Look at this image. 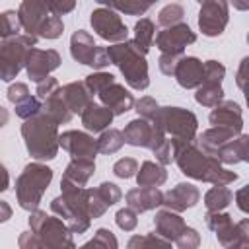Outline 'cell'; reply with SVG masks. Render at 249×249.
<instances>
[{
  "label": "cell",
  "instance_id": "obj_1",
  "mask_svg": "<svg viewBox=\"0 0 249 249\" xmlns=\"http://www.w3.org/2000/svg\"><path fill=\"white\" fill-rule=\"evenodd\" d=\"M76 0H23L18 16L27 35L56 39L62 33V19L58 16L74 10Z\"/></svg>",
  "mask_w": 249,
  "mask_h": 249
},
{
  "label": "cell",
  "instance_id": "obj_2",
  "mask_svg": "<svg viewBox=\"0 0 249 249\" xmlns=\"http://www.w3.org/2000/svg\"><path fill=\"white\" fill-rule=\"evenodd\" d=\"M175 161L179 169L198 181H206L212 185H228L237 179V173L224 169L220 160L208 152H204L198 144L191 142H181L177 140V150H175Z\"/></svg>",
  "mask_w": 249,
  "mask_h": 249
},
{
  "label": "cell",
  "instance_id": "obj_3",
  "mask_svg": "<svg viewBox=\"0 0 249 249\" xmlns=\"http://www.w3.org/2000/svg\"><path fill=\"white\" fill-rule=\"evenodd\" d=\"M58 123L45 111L25 119L21 126V136L25 140L27 152L35 160H53L60 146V136L56 132Z\"/></svg>",
  "mask_w": 249,
  "mask_h": 249
},
{
  "label": "cell",
  "instance_id": "obj_4",
  "mask_svg": "<svg viewBox=\"0 0 249 249\" xmlns=\"http://www.w3.org/2000/svg\"><path fill=\"white\" fill-rule=\"evenodd\" d=\"M111 62L119 66L123 72L126 84L134 89H146L150 80H148V64L144 58V51L136 45V41H121L113 47L107 49Z\"/></svg>",
  "mask_w": 249,
  "mask_h": 249
},
{
  "label": "cell",
  "instance_id": "obj_5",
  "mask_svg": "<svg viewBox=\"0 0 249 249\" xmlns=\"http://www.w3.org/2000/svg\"><path fill=\"white\" fill-rule=\"evenodd\" d=\"M51 179H53L51 167L41 163H27L16 181V195H18L19 206L25 210H35Z\"/></svg>",
  "mask_w": 249,
  "mask_h": 249
},
{
  "label": "cell",
  "instance_id": "obj_6",
  "mask_svg": "<svg viewBox=\"0 0 249 249\" xmlns=\"http://www.w3.org/2000/svg\"><path fill=\"white\" fill-rule=\"evenodd\" d=\"M152 123L167 136L171 134V138L181 140V142H191L195 140L196 134V117L181 107H161L158 109V113L154 115Z\"/></svg>",
  "mask_w": 249,
  "mask_h": 249
},
{
  "label": "cell",
  "instance_id": "obj_7",
  "mask_svg": "<svg viewBox=\"0 0 249 249\" xmlns=\"http://www.w3.org/2000/svg\"><path fill=\"white\" fill-rule=\"evenodd\" d=\"M37 37L33 35H16L10 39H4L0 49V74L4 82H10L18 76V72L25 66L27 53L31 47H35Z\"/></svg>",
  "mask_w": 249,
  "mask_h": 249
},
{
  "label": "cell",
  "instance_id": "obj_8",
  "mask_svg": "<svg viewBox=\"0 0 249 249\" xmlns=\"http://www.w3.org/2000/svg\"><path fill=\"white\" fill-rule=\"evenodd\" d=\"M29 226H31V231L37 235L39 243L41 245H47V247H72V239H70V233L62 220L54 218V216H47V212H33L31 218H29Z\"/></svg>",
  "mask_w": 249,
  "mask_h": 249
},
{
  "label": "cell",
  "instance_id": "obj_9",
  "mask_svg": "<svg viewBox=\"0 0 249 249\" xmlns=\"http://www.w3.org/2000/svg\"><path fill=\"white\" fill-rule=\"evenodd\" d=\"M70 54L74 60L82 62V64H88V66H93L97 70L105 68L107 64H111V56L107 53V49H101L93 43V37L84 31V29H78L72 39H70Z\"/></svg>",
  "mask_w": 249,
  "mask_h": 249
},
{
  "label": "cell",
  "instance_id": "obj_10",
  "mask_svg": "<svg viewBox=\"0 0 249 249\" xmlns=\"http://www.w3.org/2000/svg\"><path fill=\"white\" fill-rule=\"evenodd\" d=\"M91 27L95 29V33L111 43H121L126 41L128 37V29L126 25L121 21V18L111 10V8H97L91 12Z\"/></svg>",
  "mask_w": 249,
  "mask_h": 249
},
{
  "label": "cell",
  "instance_id": "obj_11",
  "mask_svg": "<svg viewBox=\"0 0 249 249\" xmlns=\"http://www.w3.org/2000/svg\"><path fill=\"white\" fill-rule=\"evenodd\" d=\"M123 134H124V142L126 144L142 146V148H150V150H154L160 142H163L167 138L154 123H150V119H144V117L130 121L124 126Z\"/></svg>",
  "mask_w": 249,
  "mask_h": 249
},
{
  "label": "cell",
  "instance_id": "obj_12",
  "mask_svg": "<svg viewBox=\"0 0 249 249\" xmlns=\"http://www.w3.org/2000/svg\"><path fill=\"white\" fill-rule=\"evenodd\" d=\"M228 23V2L226 0H204L198 14V27L206 37H216Z\"/></svg>",
  "mask_w": 249,
  "mask_h": 249
},
{
  "label": "cell",
  "instance_id": "obj_13",
  "mask_svg": "<svg viewBox=\"0 0 249 249\" xmlns=\"http://www.w3.org/2000/svg\"><path fill=\"white\" fill-rule=\"evenodd\" d=\"M60 64V56L56 51L53 49H47V51H41V49H29L27 53V60H25V70H27V76L33 80V82H43L45 78H49V74L58 68Z\"/></svg>",
  "mask_w": 249,
  "mask_h": 249
},
{
  "label": "cell",
  "instance_id": "obj_14",
  "mask_svg": "<svg viewBox=\"0 0 249 249\" xmlns=\"http://www.w3.org/2000/svg\"><path fill=\"white\" fill-rule=\"evenodd\" d=\"M196 35L187 23H175L156 35V45L161 53H183L187 45L195 43Z\"/></svg>",
  "mask_w": 249,
  "mask_h": 249
},
{
  "label": "cell",
  "instance_id": "obj_15",
  "mask_svg": "<svg viewBox=\"0 0 249 249\" xmlns=\"http://www.w3.org/2000/svg\"><path fill=\"white\" fill-rule=\"evenodd\" d=\"M60 146L72 156V158H89L93 160L95 154L99 152L97 140H93L89 134L80 132V130H66L60 134Z\"/></svg>",
  "mask_w": 249,
  "mask_h": 249
},
{
  "label": "cell",
  "instance_id": "obj_16",
  "mask_svg": "<svg viewBox=\"0 0 249 249\" xmlns=\"http://www.w3.org/2000/svg\"><path fill=\"white\" fill-rule=\"evenodd\" d=\"M173 76L181 88H198L204 82V62H200L196 56H183Z\"/></svg>",
  "mask_w": 249,
  "mask_h": 249
},
{
  "label": "cell",
  "instance_id": "obj_17",
  "mask_svg": "<svg viewBox=\"0 0 249 249\" xmlns=\"http://www.w3.org/2000/svg\"><path fill=\"white\" fill-rule=\"evenodd\" d=\"M210 123L214 126H222V128H228L235 134L241 132V126H243V121H241V109L237 103L233 101H222L214 107V111L210 113Z\"/></svg>",
  "mask_w": 249,
  "mask_h": 249
},
{
  "label": "cell",
  "instance_id": "obj_18",
  "mask_svg": "<svg viewBox=\"0 0 249 249\" xmlns=\"http://www.w3.org/2000/svg\"><path fill=\"white\" fill-rule=\"evenodd\" d=\"M97 95H99L101 103H103L105 107H109L115 115H123V113H126V111H130L132 105H134V97H132L121 84H117V82H111V84H109L107 88H103Z\"/></svg>",
  "mask_w": 249,
  "mask_h": 249
},
{
  "label": "cell",
  "instance_id": "obj_19",
  "mask_svg": "<svg viewBox=\"0 0 249 249\" xmlns=\"http://www.w3.org/2000/svg\"><path fill=\"white\" fill-rule=\"evenodd\" d=\"M95 171V163L89 158H72V161L68 163L60 187H84L88 183V179L93 175Z\"/></svg>",
  "mask_w": 249,
  "mask_h": 249
},
{
  "label": "cell",
  "instance_id": "obj_20",
  "mask_svg": "<svg viewBox=\"0 0 249 249\" xmlns=\"http://www.w3.org/2000/svg\"><path fill=\"white\" fill-rule=\"evenodd\" d=\"M198 189L191 183H179L163 195V204L171 210H185L198 202Z\"/></svg>",
  "mask_w": 249,
  "mask_h": 249
},
{
  "label": "cell",
  "instance_id": "obj_21",
  "mask_svg": "<svg viewBox=\"0 0 249 249\" xmlns=\"http://www.w3.org/2000/svg\"><path fill=\"white\" fill-rule=\"evenodd\" d=\"M126 202L136 212H146V210H152V208L163 204V193L158 187H140L138 185V189H132L126 193Z\"/></svg>",
  "mask_w": 249,
  "mask_h": 249
},
{
  "label": "cell",
  "instance_id": "obj_22",
  "mask_svg": "<svg viewBox=\"0 0 249 249\" xmlns=\"http://www.w3.org/2000/svg\"><path fill=\"white\" fill-rule=\"evenodd\" d=\"M113 111L105 105H97V103H89L84 113H82V124L89 130V132H103L111 121H113Z\"/></svg>",
  "mask_w": 249,
  "mask_h": 249
},
{
  "label": "cell",
  "instance_id": "obj_23",
  "mask_svg": "<svg viewBox=\"0 0 249 249\" xmlns=\"http://www.w3.org/2000/svg\"><path fill=\"white\" fill-rule=\"evenodd\" d=\"M60 91H62V97H64V101L68 103V107H70V111L72 113H84V109L93 101L91 97V91L88 89V86H86V82H72V84H66L64 88H60Z\"/></svg>",
  "mask_w": 249,
  "mask_h": 249
},
{
  "label": "cell",
  "instance_id": "obj_24",
  "mask_svg": "<svg viewBox=\"0 0 249 249\" xmlns=\"http://www.w3.org/2000/svg\"><path fill=\"white\" fill-rule=\"evenodd\" d=\"M216 158L222 163H237V161H249V134L231 138L228 144H224Z\"/></svg>",
  "mask_w": 249,
  "mask_h": 249
},
{
  "label": "cell",
  "instance_id": "obj_25",
  "mask_svg": "<svg viewBox=\"0 0 249 249\" xmlns=\"http://www.w3.org/2000/svg\"><path fill=\"white\" fill-rule=\"evenodd\" d=\"M154 224H156V231H158L160 235L167 237L169 241H171V239L177 241V237L187 230L183 218L177 216V214L171 212V210H161V212H158Z\"/></svg>",
  "mask_w": 249,
  "mask_h": 249
},
{
  "label": "cell",
  "instance_id": "obj_26",
  "mask_svg": "<svg viewBox=\"0 0 249 249\" xmlns=\"http://www.w3.org/2000/svg\"><path fill=\"white\" fill-rule=\"evenodd\" d=\"M165 179H167L165 169L154 161H144L140 165V171L136 173V181L140 187H160Z\"/></svg>",
  "mask_w": 249,
  "mask_h": 249
},
{
  "label": "cell",
  "instance_id": "obj_27",
  "mask_svg": "<svg viewBox=\"0 0 249 249\" xmlns=\"http://www.w3.org/2000/svg\"><path fill=\"white\" fill-rule=\"evenodd\" d=\"M43 111L45 113H49L58 124H62V123H68L70 119H72V111H70V107H68V103L64 101V97H62V91L58 89L54 95H51L47 101H45V105H43Z\"/></svg>",
  "mask_w": 249,
  "mask_h": 249
},
{
  "label": "cell",
  "instance_id": "obj_28",
  "mask_svg": "<svg viewBox=\"0 0 249 249\" xmlns=\"http://www.w3.org/2000/svg\"><path fill=\"white\" fill-rule=\"evenodd\" d=\"M222 97H224V91H222V86L218 82H202L195 93V99L196 103L204 105V107H216L218 103H222Z\"/></svg>",
  "mask_w": 249,
  "mask_h": 249
},
{
  "label": "cell",
  "instance_id": "obj_29",
  "mask_svg": "<svg viewBox=\"0 0 249 249\" xmlns=\"http://www.w3.org/2000/svg\"><path fill=\"white\" fill-rule=\"evenodd\" d=\"M231 198H233V193L226 185H214L206 193L204 204H206L208 210H222V208H226L231 202Z\"/></svg>",
  "mask_w": 249,
  "mask_h": 249
},
{
  "label": "cell",
  "instance_id": "obj_30",
  "mask_svg": "<svg viewBox=\"0 0 249 249\" xmlns=\"http://www.w3.org/2000/svg\"><path fill=\"white\" fill-rule=\"evenodd\" d=\"M95 2L105 4L111 10H119V12L128 14V16H142L152 6L146 0H95Z\"/></svg>",
  "mask_w": 249,
  "mask_h": 249
},
{
  "label": "cell",
  "instance_id": "obj_31",
  "mask_svg": "<svg viewBox=\"0 0 249 249\" xmlns=\"http://www.w3.org/2000/svg\"><path fill=\"white\" fill-rule=\"evenodd\" d=\"M154 37H156V27H154V23H152L148 18H142V19L134 25V41H136V45H138L144 53H148L150 47H152V43H154Z\"/></svg>",
  "mask_w": 249,
  "mask_h": 249
},
{
  "label": "cell",
  "instance_id": "obj_32",
  "mask_svg": "<svg viewBox=\"0 0 249 249\" xmlns=\"http://www.w3.org/2000/svg\"><path fill=\"white\" fill-rule=\"evenodd\" d=\"M123 144H124V134L117 128L103 130L99 140H97V148L101 154H115Z\"/></svg>",
  "mask_w": 249,
  "mask_h": 249
},
{
  "label": "cell",
  "instance_id": "obj_33",
  "mask_svg": "<svg viewBox=\"0 0 249 249\" xmlns=\"http://www.w3.org/2000/svg\"><path fill=\"white\" fill-rule=\"evenodd\" d=\"M183 16H185V10L179 4H169V6L161 8V12L158 14V23L161 27H171L175 23H181Z\"/></svg>",
  "mask_w": 249,
  "mask_h": 249
},
{
  "label": "cell",
  "instance_id": "obj_34",
  "mask_svg": "<svg viewBox=\"0 0 249 249\" xmlns=\"http://www.w3.org/2000/svg\"><path fill=\"white\" fill-rule=\"evenodd\" d=\"M41 111H43V105H41L39 97H31L29 95L23 101L16 103V115L21 117V119H29V117H33V115H37Z\"/></svg>",
  "mask_w": 249,
  "mask_h": 249
},
{
  "label": "cell",
  "instance_id": "obj_35",
  "mask_svg": "<svg viewBox=\"0 0 249 249\" xmlns=\"http://www.w3.org/2000/svg\"><path fill=\"white\" fill-rule=\"evenodd\" d=\"M19 27H21V21H19V16L16 12L8 10V12L2 14V39L16 37Z\"/></svg>",
  "mask_w": 249,
  "mask_h": 249
},
{
  "label": "cell",
  "instance_id": "obj_36",
  "mask_svg": "<svg viewBox=\"0 0 249 249\" xmlns=\"http://www.w3.org/2000/svg\"><path fill=\"white\" fill-rule=\"evenodd\" d=\"M111 82H115V76L109 74V72H95V74H89V76L86 78V86H88V89L91 91V95L99 93V91H101L103 88H107Z\"/></svg>",
  "mask_w": 249,
  "mask_h": 249
},
{
  "label": "cell",
  "instance_id": "obj_37",
  "mask_svg": "<svg viewBox=\"0 0 249 249\" xmlns=\"http://www.w3.org/2000/svg\"><path fill=\"white\" fill-rule=\"evenodd\" d=\"M136 171H138V163H136V160H132V158H123V160H119V161L113 165V173H115L117 177H121V179H128V177H132Z\"/></svg>",
  "mask_w": 249,
  "mask_h": 249
},
{
  "label": "cell",
  "instance_id": "obj_38",
  "mask_svg": "<svg viewBox=\"0 0 249 249\" xmlns=\"http://www.w3.org/2000/svg\"><path fill=\"white\" fill-rule=\"evenodd\" d=\"M181 58H183V53H161V56H160V70L165 76H173Z\"/></svg>",
  "mask_w": 249,
  "mask_h": 249
},
{
  "label": "cell",
  "instance_id": "obj_39",
  "mask_svg": "<svg viewBox=\"0 0 249 249\" xmlns=\"http://www.w3.org/2000/svg\"><path fill=\"white\" fill-rule=\"evenodd\" d=\"M224 74H226V68L220 62H216V60H206L204 62V80L206 82H218V84H222Z\"/></svg>",
  "mask_w": 249,
  "mask_h": 249
},
{
  "label": "cell",
  "instance_id": "obj_40",
  "mask_svg": "<svg viewBox=\"0 0 249 249\" xmlns=\"http://www.w3.org/2000/svg\"><path fill=\"white\" fill-rule=\"evenodd\" d=\"M117 226H119L121 230H124V231L134 230V226H136V210L130 208V206L119 210V212H117Z\"/></svg>",
  "mask_w": 249,
  "mask_h": 249
},
{
  "label": "cell",
  "instance_id": "obj_41",
  "mask_svg": "<svg viewBox=\"0 0 249 249\" xmlns=\"http://www.w3.org/2000/svg\"><path fill=\"white\" fill-rule=\"evenodd\" d=\"M58 89H60V86H58V82H56L54 78H45L43 82L37 84V97H39L41 101H47V99H49L51 95H54Z\"/></svg>",
  "mask_w": 249,
  "mask_h": 249
},
{
  "label": "cell",
  "instance_id": "obj_42",
  "mask_svg": "<svg viewBox=\"0 0 249 249\" xmlns=\"http://www.w3.org/2000/svg\"><path fill=\"white\" fill-rule=\"evenodd\" d=\"M158 103H156V99H152V97H142V99H138L136 101V111H138V115L140 117H144V119H154V115L158 113Z\"/></svg>",
  "mask_w": 249,
  "mask_h": 249
},
{
  "label": "cell",
  "instance_id": "obj_43",
  "mask_svg": "<svg viewBox=\"0 0 249 249\" xmlns=\"http://www.w3.org/2000/svg\"><path fill=\"white\" fill-rule=\"evenodd\" d=\"M97 191L101 193L103 200H105L109 206H113L115 202L121 200V191H119V187H117L115 183H101V185L97 187Z\"/></svg>",
  "mask_w": 249,
  "mask_h": 249
},
{
  "label": "cell",
  "instance_id": "obj_44",
  "mask_svg": "<svg viewBox=\"0 0 249 249\" xmlns=\"http://www.w3.org/2000/svg\"><path fill=\"white\" fill-rule=\"evenodd\" d=\"M91 245H93V247H99V245H101V247H109V245H111V247H117V239L111 235L109 230H103V228H101V230L95 231V237L86 243V247H91Z\"/></svg>",
  "mask_w": 249,
  "mask_h": 249
},
{
  "label": "cell",
  "instance_id": "obj_45",
  "mask_svg": "<svg viewBox=\"0 0 249 249\" xmlns=\"http://www.w3.org/2000/svg\"><path fill=\"white\" fill-rule=\"evenodd\" d=\"M233 245H249V218H245V220L235 224Z\"/></svg>",
  "mask_w": 249,
  "mask_h": 249
},
{
  "label": "cell",
  "instance_id": "obj_46",
  "mask_svg": "<svg viewBox=\"0 0 249 249\" xmlns=\"http://www.w3.org/2000/svg\"><path fill=\"white\" fill-rule=\"evenodd\" d=\"M25 97H29V89H27L25 84H14V86H10V89H8V99H10L12 103H19V101H23Z\"/></svg>",
  "mask_w": 249,
  "mask_h": 249
},
{
  "label": "cell",
  "instance_id": "obj_47",
  "mask_svg": "<svg viewBox=\"0 0 249 249\" xmlns=\"http://www.w3.org/2000/svg\"><path fill=\"white\" fill-rule=\"evenodd\" d=\"M235 82H237V86H239L241 89L249 86V56L241 60V64H239V68H237Z\"/></svg>",
  "mask_w": 249,
  "mask_h": 249
},
{
  "label": "cell",
  "instance_id": "obj_48",
  "mask_svg": "<svg viewBox=\"0 0 249 249\" xmlns=\"http://www.w3.org/2000/svg\"><path fill=\"white\" fill-rule=\"evenodd\" d=\"M235 202H237V208L247 212L249 214V185H245L243 189H239L235 193Z\"/></svg>",
  "mask_w": 249,
  "mask_h": 249
},
{
  "label": "cell",
  "instance_id": "obj_49",
  "mask_svg": "<svg viewBox=\"0 0 249 249\" xmlns=\"http://www.w3.org/2000/svg\"><path fill=\"white\" fill-rule=\"evenodd\" d=\"M148 243H163V245H169L171 241H161V239H148V237H132L130 241H128V247H136V245H148Z\"/></svg>",
  "mask_w": 249,
  "mask_h": 249
},
{
  "label": "cell",
  "instance_id": "obj_50",
  "mask_svg": "<svg viewBox=\"0 0 249 249\" xmlns=\"http://www.w3.org/2000/svg\"><path fill=\"white\" fill-rule=\"evenodd\" d=\"M237 10H249V0H230Z\"/></svg>",
  "mask_w": 249,
  "mask_h": 249
},
{
  "label": "cell",
  "instance_id": "obj_51",
  "mask_svg": "<svg viewBox=\"0 0 249 249\" xmlns=\"http://www.w3.org/2000/svg\"><path fill=\"white\" fill-rule=\"evenodd\" d=\"M243 93H245V101H247V105H249V86L243 88Z\"/></svg>",
  "mask_w": 249,
  "mask_h": 249
},
{
  "label": "cell",
  "instance_id": "obj_52",
  "mask_svg": "<svg viewBox=\"0 0 249 249\" xmlns=\"http://www.w3.org/2000/svg\"><path fill=\"white\" fill-rule=\"evenodd\" d=\"M146 2H148V4H154V2H156V0H146Z\"/></svg>",
  "mask_w": 249,
  "mask_h": 249
},
{
  "label": "cell",
  "instance_id": "obj_53",
  "mask_svg": "<svg viewBox=\"0 0 249 249\" xmlns=\"http://www.w3.org/2000/svg\"><path fill=\"white\" fill-rule=\"evenodd\" d=\"M247 43H249V33H247Z\"/></svg>",
  "mask_w": 249,
  "mask_h": 249
},
{
  "label": "cell",
  "instance_id": "obj_54",
  "mask_svg": "<svg viewBox=\"0 0 249 249\" xmlns=\"http://www.w3.org/2000/svg\"><path fill=\"white\" fill-rule=\"evenodd\" d=\"M198 2H200V4H202V2H204V0H198Z\"/></svg>",
  "mask_w": 249,
  "mask_h": 249
}]
</instances>
